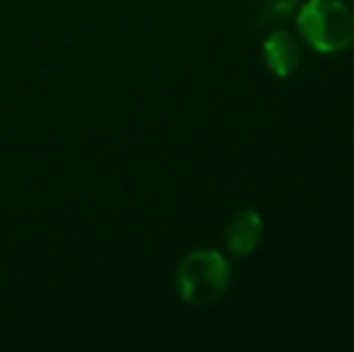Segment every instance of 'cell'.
Returning <instances> with one entry per match:
<instances>
[{"label": "cell", "mask_w": 354, "mask_h": 352, "mask_svg": "<svg viewBox=\"0 0 354 352\" xmlns=\"http://www.w3.org/2000/svg\"><path fill=\"white\" fill-rule=\"evenodd\" d=\"M304 44L318 53H340L354 44V12L340 0H308L297 15Z\"/></svg>", "instance_id": "1"}, {"label": "cell", "mask_w": 354, "mask_h": 352, "mask_svg": "<svg viewBox=\"0 0 354 352\" xmlns=\"http://www.w3.org/2000/svg\"><path fill=\"white\" fill-rule=\"evenodd\" d=\"M232 282V266L219 251L198 249L176 268L178 295L191 304H212L227 292Z\"/></svg>", "instance_id": "2"}, {"label": "cell", "mask_w": 354, "mask_h": 352, "mask_svg": "<svg viewBox=\"0 0 354 352\" xmlns=\"http://www.w3.org/2000/svg\"><path fill=\"white\" fill-rule=\"evenodd\" d=\"M263 234V220L256 210L251 207H243L236 215L229 220L227 230H224V241H227V249L236 259H246L261 244Z\"/></svg>", "instance_id": "3"}, {"label": "cell", "mask_w": 354, "mask_h": 352, "mask_svg": "<svg viewBox=\"0 0 354 352\" xmlns=\"http://www.w3.org/2000/svg\"><path fill=\"white\" fill-rule=\"evenodd\" d=\"M263 56H266V63L272 75L289 77L297 71L299 58H301V48H299V41L287 29H275L266 39V44H263Z\"/></svg>", "instance_id": "4"}]
</instances>
